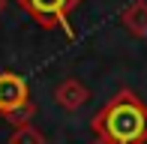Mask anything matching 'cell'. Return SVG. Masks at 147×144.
<instances>
[{
  "label": "cell",
  "mask_w": 147,
  "mask_h": 144,
  "mask_svg": "<svg viewBox=\"0 0 147 144\" xmlns=\"http://www.w3.org/2000/svg\"><path fill=\"white\" fill-rule=\"evenodd\" d=\"M3 6H6V0H0V12H3Z\"/></svg>",
  "instance_id": "9"
},
{
  "label": "cell",
  "mask_w": 147,
  "mask_h": 144,
  "mask_svg": "<svg viewBox=\"0 0 147 144\" xmlns=\"http://www.w3.org/2000/svg\"><path fill=\"white\" fill-rule=\"evenodd\" d=\"M33 117H36V105H33V102H27V105L15 108L12 114H6L3 120H6V123H12L15 129H21V126H30V120H33Z\"/></svg>",
  "instance_id": "7"
},
{
  "label": "cell",
  "mask_w": 147,
  "mask_h": 144,
  "mask_svg": "<svg viewBox=\"0 0 147 144\" xmlns=\"http://www.w3.org/2000/svg\"><path fill=\"white\" fill-rule=\"evenodd\" d=\"M15 3L39 27H45V30L60 27L66 36H75V30L69 27V15L81 6V0H15Z\"/></svg>",
  "instance_id": "2"
},
{
  "label": "cell",
  "mask_w": 147,
  "mask_h": 144,
  "mask_svg": "<svg viewBox=\"0 0 147 144\" xmlns=\"http://www.w3.org/2000/svg\"><path fill=\"white\" fill-rule=\"evenodd\" d=\"M120 24H123L132 36L147 39V0H132L129 6H123Z\"/></svg>",
  "instance_id": "5"
},
{
  "label": "cell",
  "mask_w": 147,
  "mask_h": 144,
  "mask_svg": "<svg viewBox=\"0 0 147 144\" xmlns=\"http://www.w3.org/2000/svg\"><path fill=\"white\" fill-rule=\"evenodd\" d=\"M9 144H45V135L39 132L36 126H21V129H15V132L9 135Z\"/></svg>",
  "instance_id": "6"
},
{
  "label": "cell",
  "mask_w": 147,
  "mask_h": 144,
  "mask_svg": "<svg viewBox=\"0 0 147 144\" xmlns=\"http://www.w3.org/2000/svg\"><path fill=\"white\" fill-rule=\"evenodd\" d=\"M90 132L108 144H147V102L120 90L90 117Z\"/></svg>",
  "instance_id": "1"
},
{
  "label": "cell",
  "mask_w": 147,
  "mask_h": 144,
  "mask_svg": "<svg viewBox=\"0 0 147 144\" xmlns=\"http://www.w3.org/2000/svg\"><path fill=\"white\" fill-rule=\"evenodd\" d=\"M90 144H108V141H102V138H96V135H93V141Z\"/></svg>",
  "instance_id": "8"
},
{
  "label": "cell",
  "mask_w": 147,
  "mask_h": 144,
  "mask_svg": "<svg viewBox=\"0 0 147 144\" xmlns=\"http://www.w3.org/2000/svg\"><path fill=\"white\" fill-rule=\"evenodd\" d=\"M54 99H57V105L63 111H78L81 105L90 102V90L84 87L78 78H63V81L57 84V90H54Z\"/></svg>",
  "instance_id": "4"
},
{
  "label": "cell",
  "mask_w": 147,
  "mask_h": 144,
  "mask_svg": "<svg viewBox=\"0 0 147 144\" xmlns=\"http://www.w3.org/2000/svg\"><path fill=\"white\" fill-rule=\"evenodd\" d=\"M27 102H33L27 78H21L18 72H0V114L6 117Z\"/></svg>",
  "instance_id": "3"
}]
</instances>
